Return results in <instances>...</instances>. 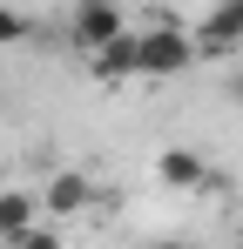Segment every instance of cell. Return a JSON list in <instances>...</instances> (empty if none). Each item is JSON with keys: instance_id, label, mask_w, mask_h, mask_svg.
Wrapping results in <instances>:
<instances>
[{"instance_id": "1", "label": "cell", "mask_w": 243, "mask_h": 249, "mask_svg": "<svg viewBox=\"0 0 243 249\" xmlns=\"http://www.w3.org/2000/svg\"><path fill=\"white\" fill-rule=\"evenodd\" d=\"M196 61V41L176 27V20H162L149 34H135V74H149V81H169V74H182Z\"/></svg>"}, {"instance_id": "2", "label": "cell", "mask_w": 243, "mask_h": 249, "mask_svg": "<svg viewBox=\"0 0 243 249\" xmlns=\"http://www.w3.org/2000/svg\"><path fill=\"white\" fill-rule=\"evenodd\" d=\"M122 27H128V7H115V0H81L75 20H68V41H75L81 54H95L101 41H115Z\"/></svg>"}, {"instance_id": "3", "label": "cell", "mask_w": 243, "mask_h": 249, "mask_svg": "<svg viewBox=\"0 0 243 249\" xmlns=\"http://www.w3.org/2000/svg\"><path fill=\"white\" fill-rule=\"evenodd\" d=\"M189 41H196V61H223L230 47H243V0H223Z\"/></svg>"}, {"instance_id": "4", "label": "cell", "mask_w": 243, "mask_h": 249, "mask_svg": "<svg viewBox=\"0 0 243 249\" xmlns=\"http://www.w3.org/2000/svg\"><path fill=\"white\" fill-rule=\"evenodd\" d=\"M81 209H95V182L81 175V168H61L47 189H40V215H54V222H68Z\"/></svg>"}, {"instance_id": "5", "label": "cell", "mask_w": 243, "mask_h": 249, "mask_svg": "<svg viewBox=\"0 0 243 249\" xmlns=\"http://www.w3.org/2000/svg\"><path fill=\"white\" fill-rule=\"evenodd\" d=\"M156 182L176 189V196H189V189H209L216 175H209V162H202V148H162L156 155Z\"/></svg>"}, {"instance_id": "6", "label": "cell", "mask_w": 243, "mask_h": 249, "mask_svg": "<svg viewBox=\"0 0 243 249\" xmlns=\"http://www.w3.org/2000/svg\"><path fill=\"white\" fill-rule=\"evenodd\" d=\"M88 68H95V81H101V88L135 81V27H122L115 41H101L95 54H88Z\"/></svg>"}, {"instance_id": "7", "label": "cell", "mask_w": 243, "mask_h": 249, "mask_svg": "<svg viewBox=\"0 0 243 249\" xmlns=\"http://www.w3.org/2000/svg\"><path fill=\"white\" fill-rule=\"evenodd\" d=\"M40 222V196H27V189H0V249L14 243V236H27Z\"/></svg>"}, {"instance_id": "8", "label": "cell", "mask_w": 243, "mask_h": 249, "mask_svg": "<svg viewBox=\"0 0 243 249\" xmlns=\"http://www.w3.org/2000/svg\"><path fill=\"white\" fill-rule=\"evenodd\" d=\"M27 41H34V20H27L20 7L0 0V47H27Z\"/></svg>"}, {"instance_id": "9", "label": "cell", "mask_w": 243, "mask_h": 249, "mask_svg": "<svg viewBox=\"0 0 243 249\" xmlns=\"http://www.w3.org/2000/svg\"><path fill=\"white\" fill-rule=\"evenodd\" d=\"M7 249H61V229H47V222H34L27 236H14Z\"/></svg>"}, {"instance_id": "10", "label": "cell", "mask_w": 243, "mask_h": 249, "mask_svg": "<svg viewBox=\"0 0 243 249\" xmlns=\"http://www.w3.org/2000/svg\"><path fill=\"white\" fill-rule=\"evenodd\" d=\"M149 249H196V243H182V236H169V243H149Z\"/></svg>"}, {"instance_id": "11", "label": "cell", "mask_w": 243, "mask_h": 249, "mask_svg": "<svg viewBox=\"0 0 243 249\" xmlns=\"http://www.w3.org/2000/svg\"><path fill=\"white\" fill-rule=\"evenodd\" d=\"M230 101H237V108H243V74H237V81H230Z\"/></svg>"}, {"instance_id": "12", "label": "cell", "mask_w": 243, "mask_h": 249, "mask_svg": "<svg viewBox=\"0 0 243 249\" xmlns=\"http://www.w3.org/2000/svg\"><path fill=\"white\" fill-rule=\"evenodd\" d=\"M115 7H135V0H115Z\"/></svg>"}]
</instances>
